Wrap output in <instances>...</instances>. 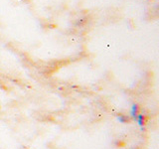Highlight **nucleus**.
I'll use <instances>...</instances> for the list:
<instances>
[{"label": "nucleus", "mask_w": 159, "mask_h": 149, "mask_svg": "<svg viewBox=\"0 0 159 149\" xmlns=\"http://www.w3.org/2000/svg\"><path fill=\"white\" fill-rule=\"evenodd\" d=\"M136 120H137L138 125L141 127V129H144V127H145V125H146V122H147V116L145 115V114L139 113L136 117Z\"/></svg>", "instance_id": "obj_1"}, {"label": "nucleus", "mask_w": 159, "mask_h": 149, "mask_svg": "<svg viewBox=\"0 0 159 149\" xmlns=\"http://www.w3.org/2000/svg\"><path fill=\"white\" fill-rule=\"evenodd\" d=\"M139 114V106L137 103H133L132 106H131V109H130V115L132 118L136 119L137 115Z\"/></svg>", "instance_id": "obj_2"}, {"label": "nucleus", "mask_w": 159, "mask_h": 149, "mask_svg": "<svg viewBox=\"0 0 159 149\" xmlns=\"http://www.w3.org/2000/svg\"><path fill=\"white\" fill-rule=\"evenodd\" d=\"M117 119L119 120V122H121V123H126L127 121H129V117L124 115V114H118Z\"/></svg>", "instance_id": "obj_3"}]
</instances>
